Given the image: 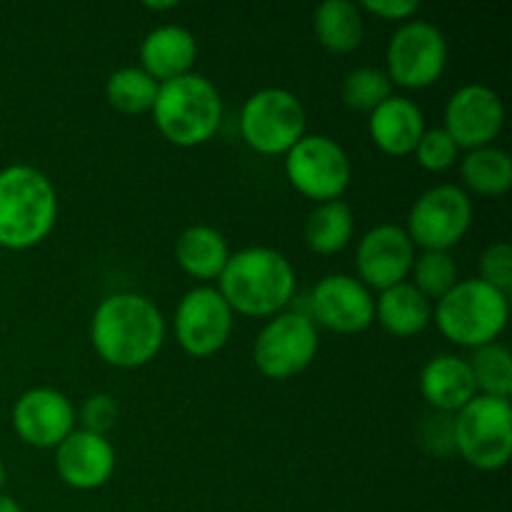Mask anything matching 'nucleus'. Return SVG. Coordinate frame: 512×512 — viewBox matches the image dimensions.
Returning <instances> with one entry per match:
<instances>
[{
    "label": "nucleus",
    "instance_id": "f257e3e1",
    "mask_svg": "<svg viewBox=\"0 0 512 512\" xmlns=\"http://www.w3.org/2000/svg\"><path fill=\"white\" fill-rule=\"evenodd\" d=\"M90 343L105 365L138 370L158 358L165 343V318L148 295L113 293L95 308Z\"/></svg>",
    "mask_w": 512,
    "mask_h": 512
},
{
    "label": "nucleus",
    "instance_id": "f03ea898",
    "mask_svg": "<svg viewBox=\"0 0 512 512\" xmlns=\"http://www.w3.org/2000/svg\"><path fill=\"white\" fill-rule=\"evenodd\" d=\"M295 268L283 253L265 245H253L230 255L218 293L233 315L245 318H273L283 313L295 295Z\"/></svg>",
    "mask_w": 512,
    "mask_h": 512
},
{
    "label": "nucleus",
    "instance_id": "7ed1b4c3",
    "mask_svg": "<svg viewBox=\"0 0 512 512\" xmlns=\"http://www.w3.org/2000/svg\"><path fill=\"white\" fill-rule=\"evenodd\" d=\"M58 220V193L43 170L15 163L0 170V248L30 250Z\"/></svg>",
    "mask_w": 512,
    "mask_h": 512
},
{
    "label": "nucleus",
    "instance_id": "20e7f679",
    "mask_svg": "<svg viewBox=\"0 0 512 512\" xmlns=\"http://www.w3.org/2000/svg\"><path fill=\"white\" fill-rule=\"evenodd\" d=\"M153 123L168 143L178 148H198L213 140L223 123V98L213 80L200 73L158 85L153 103Z\"/></svg>",
    "mask_w": 512,
    "mask_h": 512
},
{
    "label": "nucleus",
    "instance_id": "39448f33",
    "mask_svg": "<svg viewBox=\"0 0 512 512\" xmlns=\"http://www.w3.org/2000/svg\"><path fill=\"white\" fill-rule=\"evenodd\" d=\"M508 295L478 278L458 280L433 305V320L440 333L460 348H483L498 343L508 325Z\"/></svg>",
    "mask_w": 512,
    "mask_h": 512
},
{
    "label": "nucleus",
    "instance_id": "423d86ee",
    "mask_svg": "<svg viewBox=\"0 0 512 512\" xmlns=\"http://www.w3.org/2000/svg\"><path fill=\"white\" fill-rule=\"evenodd\" d=\"M455 453L475 470L495 473L512 458V408L510 400L475 395L453 415Z\"/></svg>",
    "mask_w": 512,
    "mask_h": 512
},
{
    "label": "nucleus",
    "instance_id": "0eeeda50",
    "mask_svg": "<svg viewBox=\"0 0 512 512\" xmlns=\"http://www.w3.org/2000/svg\"><path fill=\"white\" fill-rule=\"evenodd\" d=\"M308 113L295 93L285 88H263L245 100L240 110V138L258 155H285L305 138Z\"/></svg>",
    "mask_w": 512,
    "mask_h": 512
},
{
    "label": "nucleus",
    "instance_id": "6e6552de",
    "mask_svg": "<svg viewBox=\"0 0 512 512\" xmlns=\"http://www.w3.org/2000/svg\"><path fill=\"white\" fill-rule=\"evenodd\" d=\"M320 348L318 325L308 313L283 310L273 315L253 343V363L268 380L295 378L313 365Z\"/></svg>",
    "mask_w": 512,
    "mask_h": 512
},
{
    "label": "nucleus",
    "instance_id": "1a4fd4ad",
    "mask_svg": "<svg viewBox=\"0 0 512 512\" xmlns=\"http://www.w3.org/2000/svg\"><path fill=\"white\" fill-rule=\"evenodd\" d=\"M283 158L288 183L318 205L343 200L350 188L353 160L348 150L328 135H305Z\"/></svg>",
    "mask_w": 512,
    "mask_h": 512
},
{
    "label": "nucleus",
    "instance_id": "9d476101",
    "mask_svg": "<svg viewBox=\"0 0 512 512\" xmlns=\"http://www.w3.org/2000/svg\"><path fill=\"white\" fill-rule=\"evenodd\" d=\"M448 58V38L438 25L428 20H408L390 38L385 50V73L393 85L423 90L443 78Z\"/></svg>",
    "mask_w": 512,
    "mask_h": 512
},
{
    "label": "nucleus",
    "instance_id": "9b49d317",
    "mask_svg": "<svg viewBox=\"0 0 512 512\" xmlns=\"http://www.w3.org/2000/svg\"><path fill=\"white\" fill-rule=\"evenodd\" d=\"M473 200L460 185L440 183L425 190L408 213L405 233L415 248L448 253L470 233Z\"/></svg>",
    "mask_w": 512,
    "mask_h": 512
},
{
    "label": "nucleus",
    "instance_id": "f8f14e48",
    "mask_svg": "<svg viewBox=\"0 0 512 512\" xmlns=\"http://www.w3.org/2000/svg\"><path fill=\"white\" fill-rule=\"evenodd\" d=\"M233 310L213 285H198L175 308V340L190 358H213L233 335Z\"/></svg>",
    "mask_w": 512,
    "mask_h": 512
},
{
    "label": "nucleus",
    "instance_id": "ddd939ff",
    "mask_svg": "<svg viewBox=\"0 0 512 512\" xmlns=\"http://www.w3.org/2000/svg\"><path fill=\"white\" fill-rule=\"evenodd\" d=\"M310 320L338 335H358L375 323L373 290L345 273L325 275L308 300Z\"/></svg>",
    "mask_w": 512,
    "mask_h": 512
},
{
    "label": "nucleus",
    "instance_id": "4468645a",
    "mask_svg": "<svg viewBox=\"0 0 512 512\" xmlns=\"http://www.w3.org/2000/svg\"><path fill=\"white\" fill-rule=\"evenodd\" d=\"M503 123V100L483 83H470L455 90L443 113V130L465 153L493 145L503 130Z\"/></svg>",
    "mask_w": 512,
    "mask_h": 512
},
{
    "label": "nucleus",
    "instance_id": "2eb2a0df",
    "mask_svg": "<svg viewBox=\"0 0 512 512\" xmlns=\"http://www.w3.org/2000/svg\"><path fill=\"white\" fill-rule=\"evenodd\" d=\"M418 253L400 225H375L360 238L355 248L358 280L368 290H388L393 285L408 283Z\"/></svg>",
    "mask_w": 512,
    "mask_h": 512
},
{
    "label": "nucleus",
    "instance_id": "dca6fc26",
    "mask_svg": "<svg viewBox=\"0 0 512 512\" xmlns=\"http://www.w3.org/2000/svg\"><path fill=\"white\" fill-rule=\"evenodd\" d=\"M13 430L25 445L38 450H55L78 423L73 403L68 395L55 388H30L15 400Z\"/></svg>",
    "mask_w": 512,
    "mask_h": 512
},
{
    "label": "nucleus",
    "instance_id": "f3484780",
    "mask_svg": "<svg viewBox=\"0 0 512 512\" xmlns=\"http://www.w3.org/2000/svg\"><path fill=\"white\" fill-rule=\"evenodd\" d=\"M55 473L73 490H98L115 473V448L105 435L75 428L55 448Z\"/></svg>",
    "mask_w": 512,
    "mask_h": 512
},
{
    "label": "nucleus",
    "instance_id": "a211bd4d",
    "mask_svg": "<svg viewBox=\"0 0 512 512\" xmlns=\"http://www.w3.org/2000/svg\"><path fill=\"white\" fill-rule=\"evenodd\" d=\"M368 133L375 148L393 158L413 155L425 133V115L415 100L390 95L383 105L370 113Z\"/></svg>",
    "mask_w": 512,
    "mask_h": 512
},
{
    "label": "nucleus",
    "instance_id": "6ab92c4d",
    "mask_svg": "<svg viewBox=\"0 0 512 512\" xmlns=\"http://www.w3.org/2000/svg\"><path fill=\"white\" fill-rule=\"evenodd\" d=\"M195 58L198 40L183 25H158L140 43V68L158 85L193 73Z\"/></svg>",
    "mask_w": 512,
    "mask_h": 512
},
{
    "label": "nucleus",
    "instance_id": "aec40b11",
    "mask_svg": "<svg viewBox=\"0 0 512 512\" xmlns=\"http://www.w3.org/2000/svg\"><path fill=\"white\" fill-rule=\"evenodd\" d=\"M420 395L433 413H460L478 395L468 360L458 355L430 358L420 370Z\"/></svg>",
    "mask_w": 512,
    "mask_h": 512
},
{
    "label": "nucleus",
    "instance_id": "412c9836",
    "mask_svg": "<svg viewBox=\"0 0 512 512\" xmlns=\"http://www.w3.org/2000/svg\"><path fill=\"white\" fill-rule=\"evenodd\" d=\"M230 245L213 225H190L175 240V260L193 280H218L230 260Z\"/></svg>",
    "mask_w": 512,
    "mask_h": 512
},
{
    "label": "nucleus",
    "instance_id": "4be33fe9",
    "mask_svg": "<svg viewBox=\"0 0 512 512\" xmlns=\"http://www.w3.org/2000/svg\"><path fill=\"white\" fill-rule=\"evenodd\" d=\"M375 320L393 338H415L433 323V303L413 283H400L375 298Z\"/></svg>",
    "mask_w": 512,
    "mask_h": 512
},
{
    "label": "nucleus",
    "instance_id": "5701e85b",
    "mask_svg": "<svg viewBox=\"0 0 512 512\" xmlns=\"http://www.w3.org/2000/svg\"><path fill=\"white\" fill-rule=\"evenodd\" d=\"M313 33L328 53H353L360 48L365 35L363 10L350 0H325L313 13Z\"/></svg>",
    "mask_w": 512,
    "mask_h": 512
},
{
    "label": "nucleus",
    "instance_id": "b1692460",
    "mask_svg": "<svg viewBox=\"0 0 512 512\" xmlns=\"http://www.w3.org/2000/svg\"><path fill=\"white\" fill-rule=\"evenodd\" d=\"M460 178L465 193L470 190L483 198H498L512 188V158L495 145L468 150L460 160Z\"/></svg>",
    "mask_w": 512,
    "mask_h": 512
},
{
    "label": "nucleus",
    "instance_id": "393cba45",
    "mask_svg": "<svg viewBox=\"0 0 512 512\" xmlns=\"http://www.w3.org/2000/svg\"><path fill=\"white\" fill-rule=\"evenodd\" d=\"M355 213L345 200L315 205L305 223V243L318 255H338L353 240Z\"/></svg>",
    "mask_w": 512,
    "mask_h": 512
},
{
    "label": "nucleus",
    "instance_id": "a878e982",
    "mask_svg": "<svg viewBox=\"0 0 512 512\" xmlns=\"http://www.w3.org/2000/svg\"><path fill=\"white\" fill-rule=\"evenodd\" d=\"M158 83L143 68L125 65L105 80V100L123 115H143L153 110Z\"/></svg>",
    "mask_w": 512,
    "mask_h": 512
},
{
    "label": "nucleus",
    "instance_id": "bb28decb",
    "mask_svg": "<svg viewBox=\"0 0 512 512\" xmlns=\"http://www.w3.org/2000/svg\"><path fill=\"white\" fill-rule=\"evenodd\" d=\"M468 365H470V373H473L478 395L510 400L512 355L505 345L490 343V345H483V348H475L473 355H470Z\"/></svg>",
    "mask_w": 512,
    "mask_h": 512
},
{
    "label": "nucleus",
    "instance_id": "cd10ccee",
    "mask_svg": "<svg viewBox=\"0 0 512 512\" xmlns=\"http://www.w3.org/2000/svg\"><path fill=\"white\" fill-rule=\"evenodd\" d=\"M393 95V83H390L388 73L380 68H363L350 70L340 85V98H343L345 108L355 110V113H373L378 105Z\"/></svg>",
    "mask_w": 512,
    "mask_h": 512
},
{
    "label": "nucleus",
    "instance_id": "c85d7f7f",
    "mask_svg": "<svg viewBox=\"0 0 512 512\" xmlns=\"http://www.w3.org/2000/svg\"><path fill=\"white\" fill-rule=\"evenodd\" d=\"M413 285L433 303L440 300L455 283H458V265L450 258V253L438 250H425L413 265Z\"/></svg>",
    "mask_w": 512,
    "mask_h": 512
},
{
    "label": "nucleus",
    "instance_id": "c756f323",
    "mask_svg": "<svg viewBox=\"0 0 512 512\" xmlns=\"http://www.w3.org/2000/svg\"><path fill=\"white\" fill-rule=\"evenodd\" d=\"M413 155L428 173H445L458 163L460 148L443 128H425Z\"/></svg>",
    "mask_w": 512,
    "mask_h": 512
},
{
    "label": "nucleus",
    "instance_id": "7c9ffc66",
    "mask_svg": "<svg viewBox=\"0 0 512 512\" xmlns=\"http://www.w3.org/2000/svg\"><path fill=\"white\" fill-rule=\"evenodd\" d=\"M478 280L488 283L490 288L500 290V293L510 295L512 288V248L510 243L500 240V243L488 245L480 255V275Z\"/></svg>",
    "mask_w": 512,
    "mask_h": 512
},
{
    "label": "nucleus",
    "instance_id": "2f4dec72",
    "mask_svg": "<svg viewBox=\"0 0 512 512\" xmlns=\"http://www.w3.org/2000/svg\"><path fill=\"white\" fill-rule=\"evenodd\" d=\"M80 430H88V433L105 435L108 438L110 430L118 425V403H115L113 395L108 393H95L90 395L83 403L78 415Z\"/></svg>",
    "mask_w": 512,
    "mask_h": 512
},
{
    "label": "nucleus",
    "instance_id": "473e14b6",
    "mask_svg": "<svg viewBox=\"0 0 512 512\" xmlns=\"http://www.w3.org/2000/svg\"><path fill=\"white\" fill-rule=\"evenodd\" d=\"M420 443L428 453L445 458L455 453V435H453V415L430 413L423 418L420 425Z\"/></svg>",
    "mask_w": 512,
    "mask_h": 512
},
{
    "label": "nucleus",
    "instance_id": "72a5a7b5",
    "mask_svg": "<svg viewBox=\"0 0 512 512\" xmlns=\"http://www.w3.org/2000/svg\"><path fill=\"white\" fill-rule=\"evenodd\" d=\"M360 10L380 20H390V23H408V20H415L420 3H413V0H365V3H360Z\"/></svg>",
    "mask_w": 512,
    "mask_h": 512
},
{
    "label": "nucleus",
    "instance_id": "f704fd0d",
    "mask_svg": "<svg viewBox=\"0 0 512 512\" xmlns=\"http://www.w3.org/2000/svg\"><path fill=\"white\" fill-rule=\"evenodd\" d=\"M0 512H23V508L18 505V500H13L10 495L0 493Z\"/></svg>",
    "mask_w": 512,
    "mask_h": 512
},
{
    "label": "nucleus",
    "instance_id": "c9c22d12",
    "mask_svg": "<svg viewBox=\"0 0 512 512\" xmlns=\"http://www.w3.org/2000/svg\"><path fill=\"white\" fill-rule=\"evenodd\" d=\"M145 8L148 10H175L178 8V3H175V0H168V3H145Z\"/></svg>",
    "mask_w": 512,
    "mask_h": 512
},
{
    "label": "nucleus",
    "instance_id": "e433bc0d",
    "mask_svg": "<svg viewBox=\"0 0 512 512\" xmlns=\"http://www.w3.org/2000/svg\"><path fill=\"white\" fill-rule=\"evenodd\" d=\"M5 480H8V470H5L3 460H0V493H3V488H5Z\"/></svg>",
    "mask_w": 512,
    "mask_h": 512
}]
</instances>
